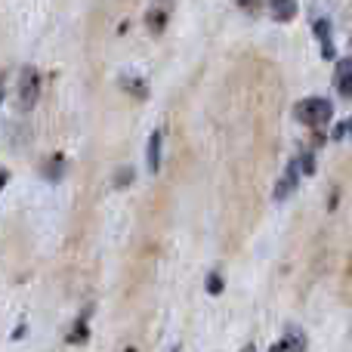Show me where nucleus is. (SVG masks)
Segmentation results:
<instances>
[{
  "mask_svg": "<svg viewBox=\"0 0 352 352\" xmlns=\"http://www.w3.org/2000/svg\"><path fill=\"white\" fill-rule=\"evenodd\" d=\"M294 118L306 127H324V124L334 118V105L322 96H312V99H303V102L294 105Z\"/></svg>",
  "mask_w": 352,
  "mask_h": 352,
  "instance_id": "nucleus-1",
  "label": "nucleus"
},
{
  "mask_svg": "<svg viewBox=\"0 0 352 352\" xmlns=\"http://www.w3.org/2000/svg\"><path fill=\"white\" fill-rule=\"evenodd\" d=\"M37 96H41V72L34 65H25L19 72V84H16V102L22 111H31L37 105Z\"/></svg>",
  "mask_w": 352,
  "mask_h": 352,
  "instance_id": "nucleus-2",
  "label": "nucleus"
},
{
  "mask_svg": "<svg viewBox=\"0 0 352 352\" xmlns=\"http://www.w3.org/2000/svg\"><path fill=\"white\" fill-rule=\"evenodd\" d=\"M300 173H303V170H300V161L294 158L291 164H287V173H285V179H281L278 186H275V198H278V201H285L287 195H291L294 188H297V182H300Z\"/></svg>",
  "mask_w": 352,
  "mask_h": 352,
  "instance_id": "nucleus-3",
  "label": "nucleus"
},
{
  "mask_svg": "<svg viewBox=\"0 0 352 352\" xmlns=\"http://www.w3.org/2000/svg\"><path fill=\"white\" fill-rule=\"evenodd\" d=\"M161 142H164V133L155 130L148 136V146H146V158H148V173H158L161 170Z\"/></svg>",
  "mask_w": 352,
  "mask_h": 352,
  "instance_id": "nucleus-4",
  "label": "nucleus"
},
{
  "mask_svg": "<svg viewBox=\"0 0 352 352\" xmlns=\"http://www.w3.org/2000/svg\"><path fill=\"white\" fill-rule=\"evenodd\" d=\"M337 93H340V96H352V59H343L340 65H337Z\"/></svg>",
  "mask_w": 352,
  "mask_h": 352,
  "instance_id": "nucleus-5",
  "label": "nucleus"
},
{
  "mask_svg": "<svg viewBox=\"0 0 352 352\" xmlns=\"http://www.w3.org/2000/svg\"><path fill=\"white\" fill-rule=\"evenodd\" d=\"M269 12H272L278 22H291V19L297 16V3H294V0H272Z\"/></svg>",
  "mask_w": 352,
  "mask_h": 352,
  "instance_id": "nucleus-6",
  "label": "nucleus"
},
{
  "mask_svg": "<svg viewBox=\"0 0 352 352\" xmlns=\"http://www.w3.org/2000/svg\"><path fill=\"white\" fill-rule=\"evenodd\" d=\"M316 34L322 37V53H324V59H334V41H331V25H328V19H318V22H316Z\"/></svg>",
  "mask_w": 352,
  "mask_h": 352,
  "instance_id": "nucleus-7",
  "label": "nucleus"
},
{
  "mask_svg": "<svg viewBox=\"0 0 352 352\" xmlns=\"http://www.w3.org/2000/svg\"><path fill=\"white\" fill-rule=\"evenodd\" d=\"M281 343H285L287 352H306V334L300 328H287V334Z\"/></svg>",
  "mask_w": 352,
  "mask_h": 352,
  "instance_id": "nucleus-8",
  "label": "nucleus"
},
{
  "mask_svg": "<svg viewBox=\"0 0 352 352\" xmlns=\"http://www.w3.org/2000/svg\"><path fill=\"white\" fill-rule=\"evenodd\" d=\"M146 22H148V31H152V34H161V31L167 28V10L164 6H155V10L146 16Z\"/></svg>",
  "mask_w": 352,
  "mask_h": 352,
  "instance_id": "nucleus-9",
  "label": "nucleus"
},
{
  "mask_svg": "<svg viewBox=\"0 0 352 352\" xmlns=\"http://www.w3.org/2000/svg\"><path fill=\"white\" fill-rule=\"evenodd\" d=\"M65 167H68V161L62 158V155H56V158H50V164H43V176H47V179H62V176H65Z\"/></svg>",
  "mask_w": 352,
  "mask_h": 352,
  "instance_id": "nucleus-10",
  "label": "nucleus"
},
{
  "mask_svg": "<svg viewBox=\"0 0 352 352\" xmlns=\"http://www.w3.org/2000/svg\"><path fill=\"white\" fill-rule=\"evenodd\" d=\"M204 287H207V294H210V297H219V294H223V275L217 272V269H213L210 275H207V281H204Z\"/></svg>",
  "mask_w": 352,
  "mask_h": 352,
  "instance_id": "nucleus-11",
  "label": "nucleus"
},
{
  "mask_svg": "<svg viewBox=\"0 0 352 352\" xmlns=\"http://www.w3.org/2000/svg\"><path fill=\"white\" fill-rule=\"evenodd\" d=\"M121 84H124V87H127V90H130V93H136V96H140V99H142V96H148V87H146V84H140V80H130V78H121Z\"/></svg>",
  "mask_w": 352,
  "mask_h": 352,
  "instance_id": "nucleus-12",
  "label": "nucleus"
},
{
  "mask_svg": "<svg viewBox=\"0 0 352 352\" xmlns=\"http://www.w3.org/2000/svg\"><path fill=\"white\" fill-rule=\"evenodd\" d=\"M80 340H87V318H80L78 328L68 334V343H80Z\"/></svg>",
  "mask_w": 352,
  "mask_h": 352,
  "instance_id": "nucleus-13",
  "label": "nucleus"
},
{
  "mask_svg": "<svg viewBox=\"0 0 352 352\" xmlns=\"http://www.w3.org/2000/svg\"><path fill=\"white\" fill-rule=\"evenodd\" d=\"M297 161H300V170L303 173H316V158H312V152H303Z\"/></svg>",
  "mask_w": 352,
  "mask_h": 352,
  "instance_id": "nucleus-14",
  "label": "nucleus"
},
{
  "mask_svg": "<svg viewBox=\"0 0 352 352\" xmlns=\"http://www.w3.org/2000/svg\"><path fill=\"white\" fill-rule=\"evenodd\" d=\"M130 182H133V170H130V167H121V170L115 173V186L121 188V186H130Z\"/></svg>",
  "mask_w": 352,
  "mask_h": 352,
  "instance_id": "nucleus-15",
  "label": "nucleus"
},
{
  "mask_svg": "<svg viewBox=\"0 0 352 352\" xmlns=\"http://www.w3.org/2000/svg\"><path fill=\"white\" fill-rule=\"evenodd\" d=\"M343 133H349V124H340V127L334 130V140H343Z\"/></svg>",
  "mask_w": 352,
  "mask_h": 352,
  "instance_id": "nucleus-16",
  "label": "nucleus"
},
{
  "mask_svg": "<svg viewBox=\"0 0 352 352\" xmlns=\"http://www.w3.org/2000/svg\"><path fill=\"white\" fill-rule=\"evenodd\" d=\"M269 352H287L285 343H275V346H269Z\"/></svg>",
  "mask_w": 352,
  "mask_h": 352,
  "instance_id": "nucleus-17",
  "label": "nucleus"
},
{
  "mask_svg": "<svg viewBox=\"0 0 352 352\" xmlns=\"http://www.w3.org/2000/svg\"><path fill=\"white\" fill-rule=\"evenodd\" d=\"M349 133H352V121H349Z\"/></svg>",
  "mask_w": 352,
  "mask_h": 352,
  "instance_id": "nucleus-18",
  "label": "nucleus"
}]
</instances>
